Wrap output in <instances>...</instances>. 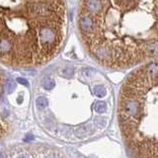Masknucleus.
Masks as SVG:
<instances>
[{"label":"nucleus","instance_id":"obj_1","mask_svg":"<svg viewBox=\"0 0 158 158\" xmlns=\"http://www.w3.org/2000/svg\"><path fill=\"white\" fill-rule=\"evenodd\" d=\"M77 29L92 59L127 69L157 56V0H81Z\"/></svg>","mask_w":158,"mask_h":158},{"label":"nucleus","instance_id":"obj_2","mask_svg":"<svg viewBox=\"0 0 158 158\" xmlns=\"http://www.w3.org/2000/svg\"><path fill=\"white\" fill-rule=\"evenodd\" d=\"M66 29L64 0H0V62L44 65L62 49Z\"/></svg>","mask_w":158,"mask_h":158},{"label":"nucleus","instance_id":"obj_3","mask_svg":"<svg viewBox=\"0 0 158 158\" xmlns=\"http://www.w3.org/2000/svg\"><path fill=\"white\" fill-rule=\"evenodd\" d=\"M158 66L147 61L122 83L119 119L128 144L137 158H158Z\"/></svg>","mask_w":158,"mask_h":158},{"label":"nucleus","instance_id":"obj_4","mask_svg":"<svg viewBox=\"0 0 158 158\" xmlns=\"http://www.w3.org/2000/svg\"><path fill=\"white\" fill-rule=\"evenodd\" d=\"M8 130H9V127H8L7 122H6L2 117H0V138L5 136L6 134L8 133Z\"/></svg>","mask_w":158,"mask_h":158},{"label":"nucleus","instance_id":"obj_5","mask_svg":"<svg viewBox=\"0 0 158 158\" xmlns=\"http://www.w3.org/2000/svg\"><path fill=\"white\" fill-rule=\"evenodd\" d=\"M93 92H94V94L99 98L104 97V96L106 95V93H107L106 88L103 85H96L94 87V89H93Z\"/></svg>","mask_w":158,"mask_h":158},{"label":"nucleus","instance_id":"obj_6","mask_svg":"<svg viewBox=\"0 0 158 158\" xmlns=\"http://www.w3.org/2000/svg\"><path fill=\"white\" fill-rule=\"evenodd\" d=\"M54 86H56V81L53 78H50V77H47V78L43 80V87L45 89L51 90L53 88H54Z\"/></svg>","mask_w":158,"mask_h":158},{"label":"nucleus","instance_id":"obj_7","mask_svg":"<svg viewBox=\"0 0 158 158\" xmlns=\"http://www.w3.org/2000/svg\"><path fill=\"white\" fill-rule=\"evenodd\" d=\"M94 109L96 112L99 113V114H103V113H105L107 111V104L103 101H99L95 104Z\"/></svg>","mask_w":158,"mask_h":158},{"label":"nucleus","instance_id":"obj_8","mask_svg":"<svg viewBox=\"0 0 158 158\" xmlns=\"http://www.w3.org/2000/svg\"><path fill=\"white\" fill-rule=\"evenodd\" d=\"M36 105L39 109H45L49 106V101L45 97H39L36 100Z\"/></svg>","mask_w":158,"mask_h":158},{"label":"nucleus","instance_id":"obj_9","mask_svg":"<svg viewBox=\"0 0 158 158\" xmlns=\"http://www.w3.org/2000/svg\"><path fill=\"white\" fill-rule=\"evenodd\" d=\"M5 88H6V91H7V93H12L15 90V88H16V84L12 81V80H9V81L6 83Z\"/></svg>","mask_w":158,"mask_h":158},{"label":"nucleus","instance_id":"obj_10","mask_svg":"<svg viewBox=\"0 0 158 158\" xmlns=\"http://www.w3.org/2000/svg\"><path fill=\"white\" fill-rule=\"evenodd\" d=\"M63 75L64 77H67V78H70L73 75V68H66L63 70Z\"/></svg>","mask_w":158,"mask_h":158},{"label":"nucleus","instance_id":"obj_11","mask_svg":"<svg viewBox=\"0 0 158 158\" xmlns=\"http://www.w3.org/2000/svg\"><path fill=\"white\" fill-rule=\"evenodd\" d=\"M17 82H19L20 84H22V85H25V86H29V82L27 81L26 79H24V78H17Z\"/></svg>","mask_w":158,"mask_h":158},{"label":"nucleus","instance_id":"obj_12","mask_svg":"<svg viewBox=\"0 0 158 158\" xmlns=\"http://www.w3.org/2000/svg\"><path fill=\"white\" fill-rule=\"evenodd\" d=\"M33 139H34V136H33V135L28 134L27 136H26V138H25V141H26V142H29V141H31V140H33Z\"/></svg>","mask_w":158,"mask_h":158},{"label":"nucleus","instance_id":"obj_13","mask_svg":"<svg viewBox=\"0 0 158 158\" xmlns=\"http://www.w3.org/2000/svg\"><path fill=\"white\" fill-rule=\"evenodd\" d=\"M0 158H7V156L4 152H0Z\"/></svg>","mask_w":158,"mask_h":158},{"label":"nucleus","instance_id":"obj_14","mask_svg":"<svg viewBox=\"0 0 158 158\" xmlns=\"http://www.w3.org/2000/svg\"><path fill=\"white\" fill-rule=\"evenodd\" d=\"M18 158H30V157L27 156V155H21V156H19Z\"/></svg>","mask_w":158,"mask_h":158}]
</instances>
